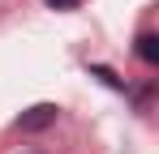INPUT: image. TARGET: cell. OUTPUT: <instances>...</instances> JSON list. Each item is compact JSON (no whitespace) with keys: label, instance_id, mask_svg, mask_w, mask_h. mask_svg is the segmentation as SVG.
<instances>
[{"label":"cell","instance_id":"1","mask_svg":"<svg viewBox=\"0 0 159 154\" xmlns=\"http://www.w3.org/2000/svg\"><path fill=\"white\" fill-rule=\"evenodd\" d=\"M48 124H56V107H52V103H39V107H30L26 116L17 120V128H22V133H39V128H48Z\"/></svg>","mask_w":159,"mask_h":154},{"label":"cell","instance_id":"2","mask_svg":"<svg viewBox=\"0 0 159 154\" xmlns=\"http://www.w3.org/2000/svg\"><path fill=\"white\" fill-rule=\"evenodd\" d=\"M138 56L146 64H159V39L155 34H138Z\"/></svg>","mask_w":159,"mask_h":154},{"label":"cell","instance_id":"3","mask_svg":"<svg viewBox=\"0 0 159 154\" xmlns=\"http://www.w3.org/2000/svg\"><path fill=\"white\" fill-rule=\"evenodd\" d=\"M48 4H52V9H73L78 0H48Z\"/></svg>","mask_w":159,"mask_h":154}]
</instances>
